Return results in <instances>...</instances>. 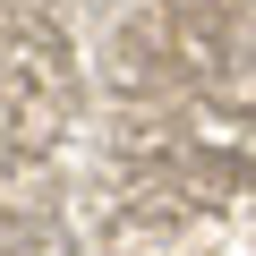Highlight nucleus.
Returning a JSON list of instances; mask_svg holds the SVG:
<instances>
[]
</instances>
